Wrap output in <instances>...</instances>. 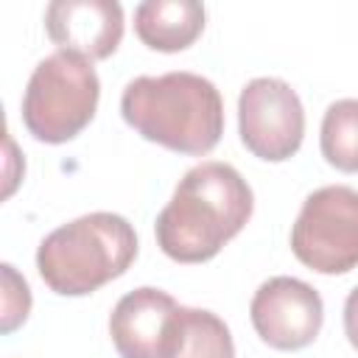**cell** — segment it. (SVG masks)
Wrapping results in <instances>:
<instances>
[{
	"label": "cell",
	"mask_w": 358,
	"mask_h": 358,
	"mask_svg": "<svg viewBox=\"0 0 358 358\" xmlns=\"http://www.w3.org/2000/svg\"><path fill=\"white\" fill-rule=\"evenodd\" d=\"M255 196L246 179L227 162L190 168L154 224L157 246L176 263L213 260L252 218Z\"/></svg>",
	"instance_id": "cell-1"
},
{
	"label": "cell",
	"mask_w": 358,
	"mask_h": 358,
	"mask_svg": "<svg viewBox=\"0 0 358 358\" xmlns=\"http://www.w3.org/2000/svg\"><path fill=\"white\" fill-rule=\"evenodd\" d=\"M168 358H235L229 327L213 310L179 305Z\"/></svg>",
	"instance_id": "cell-11"
},
{
	"label": "cell",
	"mask_w": 358,
	"mask_h": 358,
	"mask_svg": "<svg viewBox=\"0 0 358 358\" xmlns=\"http://www.w3.org/2000/svg\"><path fill=\"white\" fill-rule=\"evenodd\" d=\"M322 157L344 173H358V98L333 101L319 131Z\"/></svg>",
	"instance_id": "cell-12"
},
{
	"label": "cell",
	"mask_w": 358,
	"mask_h": 358,
	"mask_svg": "<svg viewBox=\"0 0 358 358\" xmlns=\"http://www.w3.org/2000/svg\"><path fill=\"white\" fill-rule=\"evenodd\" d=\"M176 299L159 288H134L117 299L109 316V336L120 358H168Z\"/></svg>",
	"instance_id": "cell-8"
},
{
	"label": "cell",
	"mask_w": 358,
	"mask_h": 358,
	"mask_svg": "<svg viewBox=\"0 0 358 358\" xmlns=\"http://www.w3.org/2000/svg\"><path fill=\"white\" fill-rule=\"evenodd\" d=\"M204 17V6L196 0H145L134 8V31L151 50L176 53L201 36Z\"/></svg>",
	"instance_id": "cell-10"
},
{
	"label": "cell",
	"mask_w": 358,
	"mask_h": 358,
	"mask_svg": "<svg viewBox=\"0 0 358 358\" xmlns=\"http://www.w3.org/2000/svg\"><path fill=\"white\" fill-rule=\"evenodd\" d=\"M344 333H347V341L358 350V285L350 291L344 302Z\"/></svg>",
	"instance_id": "cell-14"
},
{
	"label": "cell",
	"mask_w": 358,
	"mask_h": 358,
	"mask_svg": "<svg viewBox=\"0 0 358 358\" xmlns=\"http://www.w3.org/2000/svg\"><path fill=\"white\" fill-rule=\"evenodd\" d=\"M249 319L263 344L294 352L319 336L324 322V302L319 291L305 280L271 277L255 291Z\"/></svg>",
	"instance_id": "cell-7"
},
{
	"label": "cell",
	"mask_w": 358,
	"mask_h": 358,
	"mask_svg": "<svg viewBox=\"0 0 358 358\" xmlns=\"http://www.w3.org/2000/svg\"><path fill=\"white\" fill-rule=\"evenodd\" d=\"M238 131L249 154L266 162L291 159L305 137V109L282 78H252L238 95Z\"/></svg>",
	"instance_id": "cell-6"
},
{
	"label": "cell",
	"mask_w": 358,
	"mask_h": 358,
	"mask_svg": "<svg viewBox=\"0 0 358 358\" xmlns=\"http://www.w3.org/2000/svg\"><path fill=\"white\" fill-rule=\"evenodd\" d=\"M45 31L59 50L106 59L123 39V8L115 0H53L45 8Z\"/></svg>",
	"instance_id": "cell-9"
},
{
	"label": "cell",
	"mask_w": 358,
	"mask_h": 358,
	"mask_svg": "<svg viewBox=\"0 0 358 358\" xmlns=\"http://www.w3.org/2000/svg\"><path fill=\"white\" fill-rule=\"evenodd\" d=\"M101 81L90 59L56 50L45 56L22 95V123L39 143H67L95 117Z\"/></svg>",
	"instance_id": "cell-4"
},
{
	"label": "cell",
	"mask_w": 358,
	"mask_h": 358,
	"mask_svg": "<svg viewBox=\"0 0 358 358\" xmlns=\"http://www.w3.org/2000/svg\"><path fill=\"white\" fill-rule=\"evenodd\" d=\"M3 313H0V330L11 333L17 330L31 310V288L28 282L17 274V268L11 263H3Z\"/></svg>",
	"instance_id": "cell-13"
},
{
	"label": "cell",
	"mask_w": 358,
	"mask_h": 358,
	"mask_svg": "<svg viewBox=\"0 0 358 358\" xmlns=\"http://www.w3.org/2000/svg\"><path fill=\"white\" fill-rule=\"evenodd\" d=\"M291 252L319 274H347L358 266V190L327 185L313 190L291 227Z\"/></svg>",
	"instance_id": "cell-5"
},
{
	"label": "cell",
	"mask_w": 358,
	"mask_h": 358,
	"mask_svg": "<svg viewBox=\"0 0 358 358\" xmlns=\"http://www.w3.org/2000/svg\"><path fill=\"white\" fill-rule=\"evenodd\" d=\"M137 257L134 227L117 213H87L56 227L36 249L45 285L62 296H84L120 277Z\"/></svg>",
	"instance_id": "cell-3"
},
{
	"label": "cell",
	"mask_w": 358,
	"mask_h": 358,
	"mask_svg": "<svg viewBox=\"0 0 358 358\" xmlns=\"http://www.w3.org/2000/svg\"><path fill=\"white\" fill-rule=\"evenodd\" d=\"M123 120L148 143L201 157L224 134V101L215 84L199 73L137 76L120 95Z\"/></svg>",
	"instance_id": "cell-2"
}]
</instances>
